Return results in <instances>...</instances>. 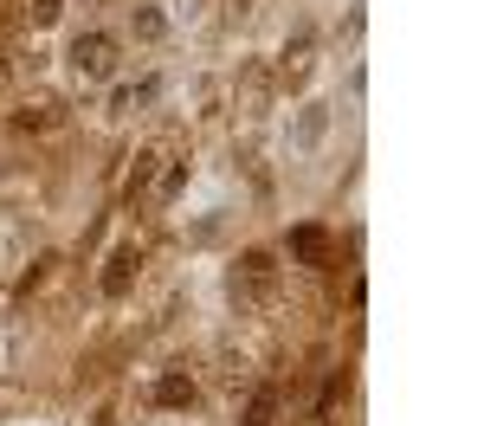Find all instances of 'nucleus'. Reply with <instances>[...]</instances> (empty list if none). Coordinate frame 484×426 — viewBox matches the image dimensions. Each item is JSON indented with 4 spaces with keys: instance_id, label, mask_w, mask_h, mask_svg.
<instances>
[{
    "instance_id": "7ed1b4c3",
    "label": "nucleus",
    "mask_w": 484,
    "mask_h": 426,
    "mask_svg": "<svg viewBox=\"0 0 484 426\" xmlns=\"http://www.w3.org/2000/svg\"><path fill=\"white\" fill-rule=\"evenodd\" d=\"M239 272H246V284L265 298V291L278 284V258H272V252H246V258H239Z\"/></svg>"
},
{
    "instance_id": "39448f33",
    "label": "nucleus",
    "mask_w": 484,
    "mask_h": 426,
    "mask_svg": "<svg viewBox=\"0 0 484 426\" xmlns=\"http://www.w3.org/2000/svg\"><path fill=\"white\" fill-rule=\"evenodd\" d=\"M278 420V388H258L252 394V407H246V420H239V426H272Z\"/></svg>"
},
{
    "instance_id": "0eeeda50",
    "label": "nucleus",
    "mask_w": 484,
    "mask_h": 426,
    "mask_svg": "<svg viewBox=\"0 0 484 426\" xmlns=\"http://www.w3.org/2000/svg\"><path fill=\"white\" fill-rule=\"evenodd\" d=\"M342 401H349V375H330V381H323V394H316V420H330Z\"/></svg>"
},
{
    "instance_id": "6e6552de",
    "label": "nucleus",
    "mask_w": 484,
    "mask_h": 426,
    "mask_svg": "<svg viewBox=\"0 0 484 426\" xmlns=\"http://www.w3.org/2000/svg\"><path fill=\"white\" fill-rule=\"evenodd\" d=\"M52 117H59L52 103H33V111H20V117H13V129H52Z\"/></svg>"
},
{
    "instance_id": "f03ea898",
    "label": "nucleus",
    "mask_w": 484,
    "mask_h": 426,
    "mask_svg": "<svg viewBox=\"0 0 484 426\" xmlns=\"http://www.w3.org/2000/svg\"><path fill=\"white\" fill-rule=\"evenodd\" d=\"M111 39H103V33H85V39H78L71 45V59H78V71H111Z\"/></svg>"
},
{
    "instance_id": "f257e3e1",
    "label": "nucleus",
    "mask_w": 484,
    "mask_h": 426,
    "mask_svg": "<svg viewBox=\"0 0 484 426\" xmlns=\"http://www.w3.org/2000/svg\"><path fill=\"white\" fill-rule=\"evenodd\" d=\"M136 265H143L136 246H117V252H111V272H103V291H111V298H123L129 278H136Z\"/></svg>"
},
{
    "instance_id": "20e7f679",
    "label": "nucleus",
    "mask_w": 484,
    "mask_h": 426,
    "mask_svg": "<svg viewBox=\"0 0 484 426\" xmlns=\"http://www.w3.org/2000/svg\"><path fill=\"white\" fill-rule=\"evenodd\" d=\"M291 252H298L304 265H323V258H330V239H323V226H298V233H291Z\"/></svg>"
},
{
    "instance_id": "423d86ee",
    "label": "nucleus",
    "mask_w": 484,
    "mask_h": 426,
    "mask_svg": "<svg viewBox=\"0 0 484 426\" xmlns=\"http://www.w3.org/2000/svg\"><path fill=\"white\" fill-rule=\"evenodd\" d=\"M155 401H161V407L194 401V381H187V375H161V381H155Z\"/></svg>"
},
{
    "instance_id": "1a4fd4ad",
    "label": "nucleus",
    "mask_w": 484,
    "mask_h": 426,
    "mask_svg": "<svg viewBox=\"0 0 484 426\" xmlns=\"http://www.w3.org/2000/svg\"><path fill=\"white\" fill-rule=\"evenodd\" d=\"M155 162H161L155 149H143V155H136V175H129V194H136V188H149V175H155Z\"/></svg>"
},
{
    "instance_id": "9d476101",
    "label": "nucleus",
    "mask_w": 484,
    "mask_h": 426,
    "mask_svg": "<svg viewBox=\"0 0 484 426\" xmlns=\"http://www.w3.org/2000/svg\"><path fill=\"white\" fill-rule=\"evenodd\" d=\"M0 85H7V71H0Z\"/></svg>"
}]
</instances>
